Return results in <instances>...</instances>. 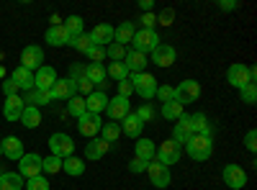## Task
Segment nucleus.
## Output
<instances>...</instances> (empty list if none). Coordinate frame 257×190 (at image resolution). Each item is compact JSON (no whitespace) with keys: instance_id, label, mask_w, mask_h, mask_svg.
I'll use <instances>...</instances> for the list:
<instances>
[{"instance_id":"obj_1","label":"nucleus","mask_w":257,"mask_h":190,"mask_svg":"<svg viewBox=\"0 0 257 190\" xmlns=\"http://www.w3.org/2000/svg\"><path fill=\"white\" fill-rule=\"evenodd\" d=\"M185 152L190 159H196V162H206L211 154H213V139L211 136H198V134H193L185 144Z\"/></svg>"},{"instance_id":"obj_2","label":"nucleus","mask_w":257,"mask_h":190,"mask_svg":"<svg viewBox=\"0 0 257 190\" xmlns=\"http://www.w3.org/2000/svg\"><path fill=\"white\" fill-rule=\"evenodd\" d=\"M157 47H160V36H157V31H147V29L134 31V36H132V52L152 54Z\"/></svg>"},{"instance_id":"obj_3","label":"nucleus","mask_w":257,"mask_h":190,"mask_svg":"<svg viewBox=\"0 0 257 190\" xmlns=\"http://www.w3.org/2000/svg\"><path fill=\"white\" fill-rule=\"evenodd\" d=\"M128 82L134 85V93H139L144 100H152V98L157 95V80H155V75L139 72V75H132V77H128Z\"/></svg>"},{"instance_id":"obj_4","label":"nucleus","mask_w":257,"mask_h":190,"mask_svg":"<svg viewBox=\"0 0 257 190\" xmlns=\"http://www.w3.org/2000/svg\"><path fill=\"white\" fill-rule=\"evenodd\" d=\"M226 82L231 88L242 90L244 85H249V82H254V67H247V65H231L226 70Z\"/></svg>"},{"instance_id":"obj_5","label":"nucleus","mask_w":257,"mask_h":190,"mask_svg":"<svg viewBox=\"0 0 257 190\" xmlns=\"http://www.w3.org/2000/svg\"><path fill=\"white\" fill-rule=\"evenodd\" d=\"M49 149H52V154H54V157L67 159V157H72V154H75V141H72V136H70V134L57 131V134H52V136H49Z\"/></svg>"},{"instance_id":"obj_6","label":"nucleus","mask_w":257,"mask_h":190,"mask_svg":"<svg viewBox=\"0 0 257 190\" xmlns=\"http://www.w3.org/2000/svg\"><path fill=\"white\" fill-rule=\"evenodd\" d=\"M198 98H201V85L196 80H183L180 85L175 88V103H180L183 108L188 103H196Z\"/></svg>"},{"instance_id":"obj_7","label":"nucleus","mask_w":257,"mask_h":190,"mask_svg":"<svg viewBox=\"0 0 257 190\" xmlns=\"http://www.w3.org/2000/svg\"><path fill=\"white\" fill-rule=\"evenodd\" d=\"M147 175H149V182H152L155 187H160V190L170 185V167H165L157 157L147 164Z\"/></svg>"},{"instance_id":"obj_8","label":"nucleus","mask_w":257,"mask_h":190,"mask_svg":"<svg viewBox=\"0 0 257 190\" xmlns=\"http://www.w3.org/2000/svg\"><path fill=\"white\" fill-rule=\"evenodd\" d=\"M105 113H108V118H111L113 123H118V121H123L128 113H132V103H128V98H121V95L108 98V105H105Z\"/></svg>"},{"instance_id":"obj_9","label":"nucleus","mask_w":257,"mask_h":190,"mask_svg":"<svg viewBox=\"0 0 257 190\" xmlns=\"http://www.w3.org/2000/svg\"><path fill=\"white\" fill-rule=\"evenodd\" d=\"M41 62H44V49L36 47V44H31L21 52V67L29 70V72H36L41 67Z\"/></svg>"},{"instance_id":"obj_10","label":"nucleus","mask_w":257,"mask_h":190,"mask_svg":"<svg viewBox=\"0 0 257 190\" xmlns=\"http://www.w3.org/2000/svg\"><path fill=\"white\" fill-rule=\"evenodd\" d=\"M100 129H103V121H100V116H95V113H85V116L77 118V131H80L82 136L95 139V136L100 134Z\"/></svg>"},{"instance_id":"obj_11","label":"nucleus","mask_w":257,"mask_h":190,"mask_svg":"<svg viewBox=\"0 0 257 190\" xmlns=\"http://www.w3.org/2000/svg\"><path fill=\"white\" fill-rule=\"evenodd\" d=\"M155 157H157L165 167H170V164H178V162H180V144H175L173 139L162 141V144H160V149L155 152Z\"/></svg>"},{"instance_id":"obj_12","label":"nucleus","mask_w":257,"mask_h":190,"mask_svg":"<svg viewBox=\"0 0 257 190\" xmlns=\"http://www.w3.org/2000/svg\"><path fill=\"white\" fill-rule=\"evenodd\" d=\"M41 159H44V157H39V154H24L18 159V175L24 180L41 175Z\"/></svg>"},{"instance_id":"obj_13","label":"nucleus","mask_w":257,"mask_h":190,"mask_svg":"<svg viewBox=\"0 0 257 190\" xmlns=\"http://www.w3.org/2000/svg\"><path fill=\"white\" fill-rule=\"evenodd\" d=\"M221 177H224V182H226L231 190H242V187L247 185V172L242 170L239 164H226L224 172H221Z\"/></svg>"},{"instance_id":"obj_14","label":"nucleus","mask_w":257,"mask_h":190,"mask_svg":"<svg viewBox=\"0 0 257 190\" xmlns=\"http://www.w3.org/2000/svg\"><path fill=\"white\" fill-rule=\"evenodd\" d=\"M52 100H70L72 95H77V85L70 80V77H57L54 88L49 90Z\"/></svg>"},{"instance_id":"obj_15","label":"nucleus","mask_w":257,"mask_h":190,"mask_svg":"<svg viewBox=\"0 0 257 190\" xmlns=\"http://www.w3.org/2000/svg\"><path fill=\"white\" fill-rule=\"evenodd\" d=\"M175 59H178V52L170 47V44H160L152 52V65H157V67H173Z\"/></svg>"},{"instance_id":"obj_16","label":"nucleus","mask_w":257,"mask_h":190,"mask_svg":"<svg viewBox=\"0 0 257 190\" xmlns=\"http://www.w3.org/2000/svg\"><path fill=\"white\" fill-rule=\"evenodd\" d=\"M105 77H108V75H105V67L103 65H93V62H90V65H85V80L93 82L95 90H103L105 93V85H108Z\"/></svg>"},{"instance_id":"obj_17","label":"nucleus","mask_w":257,"mask_h":190,"mask_svg":"<svg viewBox=\"0 0 257 190\" xmlns=\"http://www.w3.org/2000/svg\"><path fill=\"white\" fill-rule=\"evenodd\" d=\"M24 108H26V103H24V98H21V95L6 98V103H3V116H6V121H21V113H24Z\"/></svg>"},{"instance_id":"obj_18","label":"nucleus","mask_w":257,"mask_h":190,"mask_svg":"<svg viewBox=\"0 0 257 190\" xmlns=\"http://www.w3.org/2000/svg\"><path fill=\"white\" fill-rule=\"evenodd\" d=\"M88 36L95 47H108V44H113V26L111 24H98Z\"/></svg>"},{"instance_id":"obj_19","label":"nucleus","mask_w":257,"mask_h":190,"mask_svg":"<svg viewBox=\"0 0 257 190\" xmlns=\"http://www.w3.org/2000/svg\"><path fill=\"white\" fill-rule=\"evenodd\" d=\"M34 80H36V88H39V90H52L54 82H57V72H54V67H49V65H41V67L34 72Z\"/></svg>"},{"instance_id":"obj_20","label":"nucleus","mask_w":257,"mask_h":190,"mask_svg":"<svg viewBox=\"0 0 257 190\" xmlns=\"http://www.w3.org/2000/svg\"><path fill=\"white\" fill-rule=\"evenodd\" d=\"M193 136V123H190V116H180L175 121V129H173V141L175 144H188V139Z\"/></svg>"},{"instance_id":"obj_21","label":"nucleus","mask_w":257,"mask_h":190,"mask_svg":"<svg viewBox=\"0 0 257 190\" xmlns=\"http://www.w3.org/2000/svg\"><path fill=\"white\" fill-rule=\"evenodd\" d=\"M105 105H108V95H105L103 90H93L88 98H85V111H88V113L100 116L105 111Z\"/></svg>"},{"instance_id":"obj_22","label":"nucleus","mask_w":257,"mask_h":190,"mask_svg":"<svg viewBox=\"0 0 257 190\" xmlns=\"http://www.w3.org/2000/svg\"><path fill=\"white\" fill-rule=\"evenodd\" d=\"M142 129H144V123H142V118L137 116V113H128L123 121H121V134H126L128 139H139L142 136Z\"/></svg>"},{"instance_id":"obj_23","label":"nucleus","mask_w":257,"mask_h":190,"mask_svg":"<svg viewBox=\"0 0 257 190\" xmlns=\"http://www.w3.org/2000/svg\"><path fill=\"white\" fill-rule=\"evenodd\" d=\"M108 149H111L108 141H103V139H90V144H85V159H90V162L103 159L105 154H108Z\"/></svg>"},{"instance_id":"obj_24","label":"nucleus","mask_w":257,"mask_h":190,"mask_svg":"<svg viewBox=\"0 0 257 190\" xmlns=\"http://www.w3.org/2000/svg\"><path fill=\"white\" fill-rule=\"evenodd\" d=\"M44 39H47V44H49V47H57V49H59V47H67L72 36L67 34V29L59 24V26H49V31H47Z\"/></svg>"},{"instance_id":"obj_25","label":"nucleus","mask_w":257,"mask_h":190,"mask_svg":"<svg viewBox=\"0 0 257 190\" xmlns=\"http://www.w3.org/2000/svg\"><path fill=\"white\" fill-rule=\"evenodd\" d=\"M155 152H157V144H155L152 139H144V136L137 139V144H134V154H137V159L152 162V159H155Z\"/></svg>"},{"instance_id":"obj_26","label":"nucleus","mask_w":257,"mask_h":190,"mask_svg":"<svg viewBox=\"0 0 257 190\" xmlns=\"http://www.w3.org/2000/svg\"><path fill=\"white\" fill-rule=\"evenodd\" d=\"M3 154H6L8 159L18 162L21 157L26 154V152H24V141H21L18 136H6V139H3Z\"/></svg>"},{"instance_id":"obj_27","label":"nucleus","mask_w":257,"mask_h":190,"mask_svg":"<svg viewBox=\"0 0 257 190\" xmlns=\"http://www.w3.org/2000/svg\"><path fill=\"white\" fill-rule=\"evenodd\" d=\"M11 80L18 85V90H34L36 88V80H34V72H29V70H24V67H16L13 70V75H11Z\"/></svg>"},{"instance_id":"obj_28","label":"nucleus","mask_w":257,"mask_h":190,"mask_svg":"<svg viewBox=\"0 0 257 190\" xmlns=\"http://www.w3.org/2000/svg\"><path fill=\"white\" fill-rule=\"evenodd\" d=\"M147 54H139V52H128L126 54V59H123V65H126V70H128V75H139V72H144V67H147Z\"/></svg>"},{"instance_id":"obj_29","label":"nucleus","mask_w":257,"mask_h":190,"mask_svg":"<svg viewBox=\"0 0 257 190\" xmlns=\"http://www.w3.org/2000/svg\"><path fill=\"white\" fill-rule=\"evenodd\" d=\"M134 31H137V26L132 24V21H123V24H118V29H113V41H116V44H121V47L132 44Z\"/></svg>"},{"instance_id":"obj_30","label":"nucleus","mask_w":257,"mask_h":190,"mask_svg":"<svg viewBox=\"0 0 257 190\" xmlns=\"http://www.w3.org/2000/svg\"><path fill=\"white\" fill-rule=\"evenodd\" d=\"M190 123H193V134H198V136H211L213 139V129H211V123L203 113H193L190 116Z\"/></svg>"},{"instance_id":"obj_31","label":"nucleus","mask_w":257,"mask_h":190,"mask_svg":"<svg viewBox=\"0 0 257 190\" xmlns=\"http://www.w3.org/2000/svg\"><path fill=\"white\" fill-rule=\"evenodd\" d=\"M21 123H24L26 129H39L41 126V111L36 105H26L24 113H21Z\"/></svg>"},{"instance_id":"obj_32","label":"nucleus","mask_w":257,"mask_h":190,"mask_svg":"<svg viewBox=\"0 0 257 190\" xmlns=\"http://www.w3.org/2000/svg\"><path fill=\"white\" fill-rule=\"evenodd\" d=\"M24 182L18 172H0V190H24Z\"/></svg>"},{"instance_id":"obj_33","label":"nucleus","mask_w":257,"mask_h":190,"mask_svg":"<svg viewBox=\"0 0 257 190\" xmlns=\"http://www.w3.org/2000/svg\"><path fill=\"white\" fill-rule=\"evenodd\" d=\"M62 170L67 172V175H72V177H77V175L85 172V162L72 154V157H67V159H62Z\"/></svg>"},{"instance_id":"obj_34","label":"nucleus","mask_w":257,"mask_h":190,"mask_svg":"<svg viewBox=\"0 0 257 190\" xmlns=\"http://www.w3.org/2000/svg\"><path fill=\"white\" fill-rule=\"evenodd\" d=\"M105 75H108V77H113L116 82H123V80H128V70H126V65H123V62H111V65H108V70H105Z\"/></svg>"},{"instance_id":"obj_35","label":"nucleus","mask_w":257,"mask_h":190,"mask_svg":"<svg viewBox=\"0 0 257 190\" xmlns=\"http://www.w3.org/2000/svg\"><path fill=\"white\" fill-rule=\"evenodd\" d=\"M183 113H185V111H183V105L175 103V100H170V103L162 105V118H167V121H178Z\"/></svg>"},{"instance_id":"obj_36","label":"nucleus","mask_w":257,"mask_h":190,"mask_svg":"<svg viewBox=\"0 0 257 190\" xmlns=\"http://www.w3.org/2000/svg\"><path fill=\"white\" fill-rule=\"evenodd\" d=\"M118 134H121V126L118 123H103V129H100V139L103 141H108V144H113V141H118Z\"/></svg>"},{"instance_id":"obj_37","label":"nucleus","mask_w":257,"mask_h":190,"mask_svg":"<svg viewBox=\"0 0 257 190\" xmlns=\"http://www.w3.org/2000/svg\"><path fill=\"white\" fill-rule=\"evenodd\" d=\"M67 111H70L75 118L85 116V113H88V111H85V98H82V95H72V98L67 100Z\"/></svg>"},{"instance_id":"obj_38","label":"nucleus","mask_w":257,"mask_h":190,"mask_svg":"<svg viewBox=\"0 0 257 190\" xmlns=\"http://www.w3.org/2000/svg\"><path fill=\"white\" fill-rule=\"evenodd\" d=\"M24 190H52V185L44 175H36V177H29L24 182Z\"/></svg>"},{"instance_id":"obj_39","label":"nucleus","mask_w":257,"mask_h":190,"mask_svg":"<svg viewBox=\"0 0 257 190\" xmlns=\"http://www.w3.org/2000/svg\"><path fill=\"white\" fill-rule=\"evenodd\" d=\"M59 170H62V159H59V157L49 154V157L41 159V172H49V175H54V172H59Z\"/></svg>"},{"instance_id":"obj_40","label":"nucleus","mask_w":257,"mask_h":190,"mask_svg":"<svg viewBox=\"0 0 257 190\" xmlns=\"http://www.w3.org/2000/svg\"><path fill=\"white\" fill-rule=\"evenodd\" d=\"M67 47H72V49H77V52H88L90 47H93V41H90V36L88 34H80V36H75V39H70V44Z\"/></svg>"},{"instance_id":"obj_41","label":"nucleus","mask_w":257,"mask_h":190,"mask_svg":"<svg viewBox=\"0 0 257 190\" xmlns=\"http://www.w3.org/2000/svg\"><path fill=\"white\" fill-rule=\"evenodd\" d=\"M62 26L67 29V34L75 39V36H80V34H82V18H80V16H70Z\"/></svg>"},{"instance_id":"obj_42","label":"nucleus","mask_w":257,"mask_h":190,"mask_svg":"<svg viewBox=\"0 0 257 190\" xmlns=\"http://www.w3.org/2000/svg\"><path fill=\"white\" fill-rule=\"evenodd\" d=\"M126 54H128V49H126V47H121V44H116V41L105 47V57H111L113 62H123V59H126Z\"/></svg>"},{"instance_id":"obj_43","label":"nucleus","mask_w":257,"mask_h":190,"mask_svg":"<svg viewBox=\"0 0 257 190\" xmlns=\"http://www.w3.org/2000/svg\"><path fill=\"white\" fill-rule=\"evenodd\" d=\"M239 98H242V103H247V105L257 103V85H254V82H249V85H244V88L239 90Z\"/></svg>"},{"instance_id":"obj_44","label":"nucleus","mask_w":257,"mask_h":190,"mask_svg":"<svg viewBox=\"0 0 257 190\" xmlns=\"http://www.w3.org/2000/svg\"><path fill=\"white\" fill-rule=\"evenodd\" d=\"M85 57H88L93 65H100V62L105 59V47H95V44H93L88 52H85Z\"/></svg>"},{"instance_id":"obj_45","label":"nucleus","mask_w":257,"mask_h":190,"mask_svg":"<svg viewBox=\"0 0 257 190\" xmlns=\"http://www.w3.org/2000/svg\"><path fill=\"white\" fill-rule=\"evenodd\" d=\"M155 98H160L162 105L170 103V100H175V88H170V85H157V95H155Z\"/></svg>"},{"instance_id":"obj_46","label":"nucleus","mask_w":257,"mask_h":190,"mask_svg":"<svg viewBox=\"0 0 257 190\" xmlns=\"http://www.w3.org/2000/svg\"><path fill=\"white\" fill-rule=\"evenodd\" d=\"M139 24H142V29H147V31H155V26H157V16H155V13H144V16L139 18Z\"/></svg>"},{"instance_id":"obj_47","label":"nucleus","mask_w":257,"mask_h":190,"mask_svg":"<svg viewBox=\"0 0 257 190\" xmlns=\"http://www.w3.org/2000/svg\"><path fill=\"white\" fill-rule=\"evenodd\" d=\"M244 146H247L249 152H257V131H254V129L247 131V136H244Z\"/></svg>"},{"instance_id":"obj_48","label":"nucleus","mask_w":257,"mask_h":190,"mask_svg":"<svg viewBox=\"0 0 257 190\" xmlns=\"http://www.w3.org/2000/svg\"><path fill=\"white\" fill-rule=\"evenodd\" d=\"M147 164L149 162H144V159H132V162H128V172H147Z\"/></svg>"},{"instance_id":"obj_49","label":"nucleus","mask_w":257,"mask_h":190,"mask_svg":"<svg viewBox=\"0 0 257 190\" xmlns=\"http://www.w3.org/2000/svg\"><path fill=\"white\" fill-rule=\"evenodd\" d=\"M137 116L142 118V123H147V121H152V118H155V108H152V105H142Z\"/></svg>"},{"instance_id":"obj_50","label":"nucleus","mask_w":257,"mask_h":190,"mask_svg":"<svg viewBox=\"0 0 257 190\" xmlns=\"http://www.w3.org/2000/svg\"><path fill=\"white\" fill-rule=\"evenodd\" d=\"M75 85H77V93H82V95H90V93L95 90V88H93V82H88L85 77H82V80H77Z\"/></svg>"},{"instance_id":"obj_51","label":"nucleus","mask_w":257,"mask_h":190,"mask_svg":"<svg viewBox=\"0 0 257 190\" xmlns=\"http://www.w3.org/2000/svg\"><path fill=\"white\" fill-rule=\"evenodd\" d=\"M173 18H175V11H162L160 16H157V24H162V26H170V24H173Z\"/></svg>"},{"instance_id":"obj_52","label":"nucleus","mask_w":257,"mask_h":190,"mask_svg":"<svg viewBox=\"0 0 257 190\" xmlns=\"http://www.w3.org/2000/svg\"><path fill=\"white\" fill-rule=\"evenodd\" d=\"M82 77H85V65H72V67H70V80L77 82V80H82Z\"/></svg>"},{"instance_id":"obj_53","label":"nucleus","mask_w":257,"mask_h":190,"mask_svg":"<svg viewBox=\"0 0 257 190\" xmlns=\"http://www.w3.org/2000/svg\"><path fill=\"white\" fill-rule=\"evenodd\" d=\"M132 93H134V85H132V82H128V80L118 82V95H121V98H128Z\"/></svg>"},{"instance_id":"obj_54","label":"nucleus","mask_w":257,"mask_h":190,"mask_svg":"<svg viewBox=\"0 0 257 190\" xmlns=\"http://www.w3.org/2000/svg\"><path fill=\"white\" fill-rule=\"evenodd\" d=\"M3 93H6V98H11V95H18V85L13 80H6L3 82Z\"/></svg>"},{"instance_id":"obj_55","label":"nucleus","mask_w":257,"mask_h":190,"mask_svg":"<svg viewBox=\"0 0 257 190\" xmlns=\"http://www.w3.org/2000/svg\"><path fill=\"white\" fill-rule=\"evenodd\" d=\"M237 0H219V11H237Z\"/></svg>"},{"instance_id":"obj_56","label":"nucleus","mask_w":257,"mask_h":190,"mask_svg":"<svg viewBox=\"0 0 257 190\" xmlns=\"http://www.w3.org/2000/svg\"><path fill=\"white\" fill-rule=\"evenodd\" d=\"M152 6H155L152 0H139V8H142L144 13H152Z\"/></svg>"},{"instance_id":"obj_57","label":"nucleus","mask_w":257,"mask_h":190,"mask_svg":"<svg viewBox=\"0 0 257 190\" xmlns=\"http://www.w3.org/2000/svg\"><path fill=\"white\" fill-rule=\"evenodd\" d=\"M0 157H3V141H0Z\"/></svg>"}]
</instances>
